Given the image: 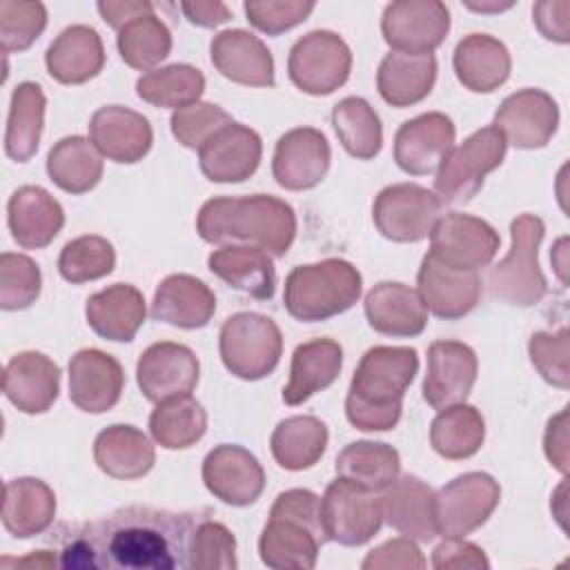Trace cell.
<instances>
[{
  "label": "cell",
  "instance_id": "39",
  "mask_svg": "<svg viewBox=\"0 0 570 570\" xmlns=\"http://www.w3.org/2000/svg\"><path fill=\"white\" fill-rule=\"evenodd\" d=\"M330 434L327 425L316 416H289L281 421L269 439L274 461L289 472H301L321 461Z\"/></svg>",
  "mask_w": 570,
  "mask_h": 570
},
{
  "label": "cell",
  "instance_id": "59",
  "mask_svg": "<svg viewBox=\"0 0 570 570\" xmlns=\"http://www.w3.org/2000/svg\"><path fill=\"white\" fill-rule=\"evenodd\" d=\"M96 9H98L100 18L116 31H120L127 22H131L140 16L154 13V4L142 2V0H100L96 4Z\"/></svg>",
  "mask_w": 570,
  "mask_h": 570
},
{
  "label": "cell",
  "instance_id": "26",
  "mask_svg": "<svg viewBox=\"0 0 570 570\" xmlns=\"http://www.w3.org/2000/svg\"><path fill=\"white\" fill-rule=\"evenodd\" d=\"M2 392L20 412L42 414L58 399L60 370L42 352H20L4 365Z\"/></svg>",
  "mask_w": 570,
  "mask_h": 570
},
{
  "label": "cell",
  "instance_id": "20",
  "mask_svg": "<svg viewBox=\"0 0 570 570\" xmlns=\"http://www.w3.org/2000/svg\"><path fill=\"white\" fill-rule=\"evenodd\" d=\"M456 129L450 116L428 111L405 120L394 136V160L410 176L436 171L441 160L454 147Z\"/></svg>",
  "mask_w": 570,
  "mask_h": 570
},
{
  "label": "cell",
  "instance_id": "48",
  "mask_svg": "<svg viewBox=\"0 0 570 570\" xmlns=\"http://www.w3.org/2000/svg\"><path fill=\"white\" fill-rule=\"evenodd\" d=\"M114 245L96 234H85L69 240L58 256V272L67 283H87L114 272Z\"/></svg>",
  "mask_w": 570,
  "mask_h": 570
},
{
  "label": "cell",
  "instance_id": "40",
  "mask_svg": "<svg viewBox=\"0 0 570 570\" xmlns=\"http://www.w3.org/2000/svg\"><path fill=\"white\" fill-rule=\"evenodd\" d=\"M47 98L38 82H20L11 94L7 131H4V154L16 163H27L40 145L45 127Z\"/></svg>",
  "mask_w": 570,
  "mask_h": 570
},
{
  "label": "cell",
  "instance_id": "61",
  "mask_svg": "<svg viewBox=\"0 0 570 570\" xmlns=\"http://www.w3.org/2000/svg\"><path fill=\"white\" fill-rule=\"evenodd\" d=\"M463 4H465L470 11H479V13H499V11L510 9L514 2H510V0H505V2H499V0H481V2L465 0Z\"/></svg>",
  "mask_w": 570,
  "mask_h": 570
},
{
  "label": "cell",
  "instance_id": "54",
  "mask_svg": "<svg viewBox=\"0 0 570 570\" xmlns=\"http://www.w3.org/2000/svg\"><path fill=\"white\" fill-rule=\"evenodd\" d=\"M247 20L267 36H281L283 31L305 22L316 9L305 0H247L243 4Z\"/></svg>",
  "mask_w": 570,
  "mask_h": 570
},
{
  "label": "cell",
  "instance_id": "47",
  "mask_svg": "<svg viewBox=\"0 0 570 570\" xmlns=\"http://www.w3.org/2000/svg\"><path fill=\"white\" fill-rule=\"evenodd\" d=\"M116 45L125 65L138 71H154L171 51V31L158 16L149 13L127 22L118 31Z\"/></svg>",
  "mask_w": 570,
  "mask_h": 570
},
{
  "label": "cell",
  "instance_id": "49",
  "mask_svg": "<svg viewBox=\"0 0 570 570\" xmlns=\"http://www.w3.org/2000/svg\"><path fill=\"white\" fill-rule=\"evenodd\" d=\"M236 566V539L232 530L214 519L198 517L189 537L187 568L232 570Z\"/></svg>",
  "mask_w": 570,
  "mask_h": 570
},
{
  "label": "cell",
  "instance_id": "58",
  "mask_svg": "<svg viewBox=\"0 0 570 570\" xmlns=\"http://www.w3.org/2000/svg\"><path fill=\"white\" fill-rule=\"evenodd\" d=\"M543 450L550 461L561 474L568 472V410L563 407L557 416L548 421L543 434Z\"/></svg>",
  "mask_w": 570,
  "mask_h": 570
},
{
  "label": "cell",
  "instance_id": "29",
  "mask_svg": "<svg viewBox=\"0 0 570 570\" xmlns=\"http://www.w3.org/2000/svg\"><path fill=\"white\" fill-rule=\"evenodd\" d=\"M365 318L370 327L385 336H419L428 325V307L419 289L383 281L365 296Z\"/></svg>",
  "mask_w": 570,
  "mask_h": 570
},
{
  "label": "cell",
  "instance_id": "23",
  "mask_svg": "<svg viewBox=\"0 0 570 570\" xmlns=\"http://www.w3.org/2000/svg\"><path fill=\"white\" fill-rule=\"evenodd\" d=\"M89 140L105 158L122 165H134L149 154L154 131L142 114L129 107L107 105L91 116Z\"/></svg>",
  "mask_w": 570,
  "mask_h": 570
},
{
  "label": "cell",
  "instance_id": "15",
  "mask_svg": "<svg viewBox=\"0 0 570 570\" xmlns=\"http://www.w3.org/2000/svg\"><path fill=\"white\" fill-rule=\"evenodd\" d=\"M200 363L191 347L174 341L149 345L136 363V381L145 399L165 403L189 396L198 383Z\"/></svg>",
  "mask_w": 570,
  "mask_h": 570
},
{
  "label": "cell",
  "instance_id": "24",
  "mask_svg": "<svg viewBox=\"0 0 570 570\" xmlns=\"http://www.w3.org/2000/svg\"><path fill=\"white\" fill-rule=\"evenodd\" d=\"M212 65L216 71L245 87H274V58L267 45L245 31L227 29L214 36L209 45Z\"/></svg>",
  "mask_w": 570,
  "mask_h": 570
},
{
  "label": "cell",
  "instance_id": "36",
  "mask_svg": "<svg viewBox=\"0 0 570 570\" xmlns=\"http://www.w3.org/2000/svg\"><path fill=\"white\" fill-rule=\"evenodd\" d=\"M207 267L223 283L256 301H269L274 296L276 269L272 256L263 249L227 245L207 256Z\"/></svg>",
  "mask_w": 570,
  "mask_h": 570
},
{
  "label": "cell",
  "instance_id": "1",
  "mask_svg": "<svg viewBox=\"0 0 570 570\" xmlns=\"http://www.w3.org/2000/svg\"><path fill=\"white\" fill-rule=\"evenodd\" d=\"M198 514L127 505L73 528L62 541V568L176 570L187 568Z\"/></svg>",
  "mask_w": 570,
  "mask_h": 570
},
{
  "label": "cell",
  "instance_id": "9",
  "mask_svg": "<svg viewBox=\"0 0 570 570\" xmlns=\"http://www.w3.org/2000/svg\"><path fill=\"white\" fill-rule=\"evenodd\" d=\"M352 71L347 42L327 29H314L289 49V80L309 96H330L343 87Z\"/></svg>",
  "mask_w": 570,
  "mask_h": 570
},
{
  "label": "cell",
  "instance_id": "25",
  "mask_svg": "<svg viewBox=\"0 0 570 570\" xmlns=\"http://www.w3.org/2000/svg\"><path fill=\"white\" fill-rule=\"evenodd\" d=\"M416 283L428 312L445 321L468 316L476 307L483 289L476 272L450 269L430 254H425L421 261Z\"/></svg>",
  "mask_w": 570,
  "mask_h": 570
},
{
  "label": "cell",
  "instance_id": "5",
  "mask_svg": "<svg viewBox=\"0 0 570 570\" xmlns=\"http://www.w3.org/2000/svg\"><path fill=\"white\" fill-rule=\"evenodd\" d=\"M363 289L361 272L345 258H325L294 267L285 278L283 303L292 318L318 323L356 305Z\"/></svg>",
  "mask_w": 570,
  "mask_h": 570
},
{
  "label": "cell",
  "instance_id": "10",
  "mask_svg": "<svg viewBox=\"0 0 570 570\" xmlns=\"http://www.w3.org/2000/svg\"><path fill=\"white\" fill-rule=\"evenodd\" d=\"M501 488L488 472H465L434 492L436 528L443 539H461L479 530L497 510Z\"/></svg>",
  "mask_w": 570,
  "mask_h": 570
},
{
  "label": "cell",
  "instance_id": "18",
  "mask_svg": "<svg viewBox=\"0 0 570 570\" xmlns=\"http://www.w3.org/2000/svg\"><path fill=\"white\" fill-rule=\"evenodd\" d=\"M332 160V149L325 134L316 127H296L285 131L274 149V180L289 191L316 187Z\"/></svg>",
  "mask_w": 570,
  "mask_h": 570
},
{
  "label": "cell",
  "instance_id": "6",
  "mask_svg": "<svg viewBox=\"0 0 570 570\" xmlns=\"http://www.w3.org/2000/svg\"><path fill=\"white\" fill-rule=\"evenodd\" d=\"M546 225L534 214H519L510 223V249L488 269V292L508 305L530 307L541 303L548 292L546 276L539 265V245Z\"/></svg>",
  "mask_w": 570,
  "mask_h": 570
},
{
  "label": "cell",
  "instance_id": "60",
  "mask_svg": "<svg viewBox=\"0 0 570 570\" xmlns=\"http://www.w3.org/2000/svg\"><path fill=\"white\" fill-rule=\"evenodd\" d=\"M180 11L185 13V18L196 24V27H205V29H214L223 22H227L232 18V11L225 2L212 0V2H180Z\"/></svg>",
  "mask_w": 570,
  "mask_h": 570
},
{
  "label": "cell",
  "instance_id": "34",
  "mask_svg": "<svg viewBox=\"0 0 570 570\" xmlns=\"http://www.w3.org/2000/svg\"><path fill=\"white\" fill-rule=\"evenodd\" d=\"M343 367V347L334 338H312L292 354L289 383L283 387L287 405H301L316 392L330 387Z\"/></svg>",
  "mask_w": 570,
  "mask_h": 570
},
{
  "label": "cell",
  "instance_id": "43",
  "mask_svg": "<svg viewBox=\"0 0 570 570\" xmlns=\"http://www.w3.org/2000/svg\"><path fill=\"white\" fill-rule=\"evenodd\" d=\"M336 474L372 492H383L401 472L399 452L383 441H354L336 456Z\"/></svg>",
  "mask_w": 570,
  "mask_h": 570
},
{
  "label": "cell",
  "instance_id": "27",
  "mask_svg": "<svg viewBox=\"0 0 570 570\" xmlns=\"http://www.w3.org/2000/svg\"><path fill=\"white\" fill-rule=\"evenodd\" d=\"M7 223L13 240L24 249L47 247L65 225L62 205L42 187H18L7 203Z\"/></svg>",
  "mask_w": 570,
  "mask_h": 570
},
{
  "label": "cell",
  "instance_id": "16",
  "mask_svg": "<svg viewBox=\"0 0 570 570\" xmlns=\"http://www.w3.org/2000/svg\"><path fill=\"white\" fill-rule=\"evenodd\" d=\"M494 127L517 149H541L559 127L557 100L543 89H519L499 105Z\"/></svg>",
  "mask_w": 570,
  "mask_h": 570
},
{
  "label": "cell",
  "instance_id": "50",
  "mask_svg": "<svg viewBox=\"0 0 570 570\" xmlns=\"http://www.w3.org/2000/svg\"><path fill=\"white\" fill-rule=\"evenodd\" d=\"M47 27L42 2L0 0V47L2 53L24 51Z\"/></svg>",
  "mask_w": 570,
  "mask_h": 570
},
{
  "label": "cell",
  "instance_id": "17",
  "mask_svg": "<svg viewBox=\"0 0 570 570\" xmlns=\"http://www.w3.org/2000/svg\"><path fill=\"white\" fill-rule=\"evenodd\" d=\"M203 483L223 503L245 508L263 494L265 472L247 448L223 443L203 459Z\"/></svg>",
  "mask_w": 570,
  "mask_h": 570
},
{
  "label": "cell",
  "instance_id": "13",
  "mask_svg": "<svg viewBox=\"0 0 570 570\" xmlns=\"http://www.w3.org/2000/svg\"><path fill=\"white\" fill-rule=\"evenodd\" d=\"M501 238L483 218L450 212L436 220L430 234V256L459 272L488 267L497 256Z\"/></svg>",
  "mask_w": 570,
  "mask_h": 570
},
{
  "label": "cell",
  "instance_id": "12",
  "mask_svg": "<svg viewBox=\"0 0 570 570\" xmlns=\"http://www.w3.org/2000/svg\"><path fill=\"white\" fill-rule=\"evenodd\" d=\"M443 203L434 191L416 183H396L379 191L372 218L381 236L394 243H419L432 234Z\"/></svg>",
  "mask_w": 570,
  "mask_h": 570
},
{
  "label": "cell",
  "instance_id": "42",
  "mask_svg": "<svg viewBox=\"0 0 570 570\" xmlns=\"http://www.w3.org/2000/svg\"><path fill=\"white\" fill-rule=\"evenodd\" d=\"M485 441V421L474 405L456 403L439 410L430 425L432 450L448 461L474 456Z\"/></svg>",
  "mask_w": 570,
  "mask_h": 570
},
{
  "label": "cell",
  "instance_id": "19",
  "mask_svg": "<svg viewBox=\"0 0 570 570\" xmlns=\"http://www.w3.org/2000/svg\"><path fill=\"white\" fill-rule=\"evenodd\" d=\"M479 361L474 350L461 341H434L428 347L423 399L434 410L465 403L474 387Z\"/></svg>",
  "mask_w": 570,
  "mask_h": 570
},
{
  "label": "cell",
  "instance_id": "3",
  "mask_svg": "<svg viewBox=\"0 0 570 570\" xmlns=\"http://www.w3.org/2000/svg\"><path fill=\"white\" fill-rule=\"evenodd\" d=\"M419 372L414 347H370L352 376L345 396L347 421L363 432L392 430L403 410V396Z\"/></svg>",
  "mask_w": 570,
  "mask_h": 570
},
{
  "label": "cell",
  "instance_id": "35",
  "mask_svg": "<svg viewBox=\"0 0 570 570\" xmlns=\"http://www.w3.org/2000/svg\"><path fill=\"white\" fill-rule=\"evenodd\" d=\"M56 517L53 490L33 476H20L4 483L2 525L16 539L42 534Z\"/></svg>",
  "mask_w": 570,
  "mask_h": 570
},
{
  "label": "cell",
  "instance_id": "21",
  "mask_svg": "<svg viewBox=\"0 0 570 570\" xmlns=\"http://www.w3.org/2000/svg\"><path fill=\"white\" fill-rule=\"evenodd\" d=\"M263 158L261 136L240 122L218 129L200 149V171L212 183H243L258 169Z\"/></svg>",
  "mask_w": 570,
  "mask_h": 570
},
{
  "label": "cell",
  "instance_id": "30",
  "mask_svg": "<svg viewBox=\"0 0 570 570\" xmlns=\"http://www.w3.org/2000/svg\"><path fill=\"white\" fill-rule=\"evenodd\" d=\"M216 312V296L191 274H171L154 292L151 316L180 330L205 327Z\"/></svg>",
  "mask_w": 570,
  "mask_h": 570
},
{
  "label": "cell",
  "instance_id": "28",
  "mask_svg": "<svg viewBox=\"0 0 570 570\" xmlns=\"http://www.w3.org/2000/svg\"><path fill=\"white\" fill-rule=\"evenodd\" d=\"M381 510L383 521L403 537L416 541H432L439 537L434 490L414 474L396 476V481L383 490Z\"/></svg>",
  "mask_w": 570,
  "mask_h": 570
},
{
  "label": "cell",
  "instance_id": "41",
  "mask_svg": "<svg viewBox=\"0 0 570 570\" xmlns=\"http://www.w3.org/2000/svg\"><path fill=\"white\" fill-rule=\"evenodd\" d=\"M47 174L67 194H85L102 178V154L85 136L60 138L47 154Z\"/></svg>",
  "mask_w": 570,
  "mask_h": 570
},
{
  "label": "cell",
  "instance_id": "44",
  "mask_svg": "<svg viewBox=\"0 0 570 570\" xmlns=\"http://www.w3.org/2000/svg\"><path fill=\"white\" fill-rule=\"evenodd\" d=\"M332 125L343 149L358 158L370 160L383 147V127L374 107L358 96L338 100L332 109Z\"/></svg>",
  "mask_w": 570,
  "mask_h": 570
},
{
  "label": "cell",
  "instance_id": "2",
  "mask_svg": "<svg viewBox=\"0 0 570 570\" xmlns=\"http://www.w3.org/2000/svg\"><path fill=\"white\" fill-rule=\"evenodd\" d=\"M196 232L212 245H245L285 256L296 238V214L289 203L269 194L216 196L203 203Z\"/></svg>",
  "mask_w": 570,
  "mask_h": 570
},
{
  "label": "cell",
  "instance_id": "38",
  "mask_svg": "<svg viewBox=\"0 0 570 570\" xmlns=\"http://www.w3.org/2000/svg\"><path fill=\"white\" fill-rule=\"evenodd\" d=\"M436 80V58L410 56L401 51H390L376 71V89L381 98L392 107H412L421 102L434 87Z\"/></svg>",
  "mask_w": 570,
  "mask_h": 570
},
{
  "label": "cell",
  "instance_id": "4",
  "mask_svg": "<svg viewBox=\"0 0 570 570\" xmlns=\"http://www.w3.org/2000/svg\"><path fill=\"white\" fill-rule=\"evenodd\" d=\"M327 541L321 521V497L294 488L281 492L258 537V554L267 568L312 570Z\"/></svg>",
  "mask_w": 570,
  "mask_h": 570
},
{
  "label": "cell",
  "instance_id": "56",
  "mask_svg": "<svg viewBox=\"0 0 570 570\" xmlns=\"http://www.w3.org/2000/svg\"><path fill=\"white\" fill-rule=\"evenodd\" d=\"M432 566L436 570H445V568H472V570L483 568L485 570L490 568V561L476 543L465 541V537H461V539H443L432 552Z\"/></svg>",
  "mask_w": 570,
  "mask_h": 570
},
{
  "label": "cell",
  "instance_id": "8",
  "mask_svg": "<svg viewBox=\"0 0 570 570\" xmlns=\"http://www.w3.org/2000/svg\"><path fill=\"white\" fill-rule=\"evenodd\" d=\"M508 142L503 134L488 125L470 134L461 145L452 147L436 167L434 194L443 205H463L472 200L490 171L505 158Z\"/></svg>",
  "mask_w": 570,
  "mask_h": 570
},
{
  "label": "cell",
  "instance_id": "51",
  "mask_svg": "<svg viewBox=\"0 0 570 570\" xmlns=\"http://www.w3.org/2000/svg\"><path fill=\"white\" fill-rule=\"evenodd\" d=\"M42 274L36 261L24 254L4 252L0 256V307L7 312L24 309L40 296Z\"/></svg>",
  "mask_w": 570,
  "mask_h": 570
},
{
  "label": "cell",
  "instance_id": "55",
  "mask_svg": "<svg viewBox=\"0 0 570 570\" xmlns=\"http://www.w3.org/2000/svg\"><path fill=\"white\" fill-rule=\"evenodd\" d=\"M423 566H425V559H423L419 546L414 543V539H410V537H396V539L381 543L379 548L370 550L361 563L363 570H390V568L412 570V568H423Z\"/></svg>",
  "mask_w": 570,
  "mask_h": 570
},
{
  "label": "cell",
  "instance_id": "7",
  "mask_svg": "<svg viewBox=\"0 0 570 570\" xmlns=\"http://www.w3.org/2000/svg\"><path fill=\"white\" fill-rule=\"evenodd\" d=\"M218 352L229 374L243 381H261L276 370L283 354V336L269 316L236 312L220 327Z\"/></svg>",
  "mask_w": 570,
  "mask_h": 570
},
{
  "label": "cell",
  "instance_id": "31",
  "mask_svg": "<svg viewBox=\"0 0 570 570\" xmlns=\"http://www.w3.org/2000/svg\"><path fill=\"white\" fill-rule=\"evenodd\" d=\"M47 71L62 85H82L105 67L100 33L89 24H71L58 33L45 53Z\"/></svg>",
  "mask_w": 570,
  "mask_h": 570
},
{
  "label": "cell",
  "instance_id": "46",
  "mask_svg": "<svg viewBox=\"0 0 570 570\" xmlns=\"http://www.w3.org/2000/svg\"><path fill=\"white\" fill-rule=\"evenodd\" d=\"M203 91H205L203 71L185 62L147 71L136 82V94L140 100L154 107H169L174 111L198 102Z\"/></svg>",
  "mask_w": 570,
  "mask_h": 570
},
{
  "label": "cell",
  "instance_id": "57",
  "mask_svg": "<svg viewBox=\"0 0 570 570\" xmlns=\"http://www.w3.org/2000/svg\"><path fill=\"white\" fill-rule=\"evenodd\" d=\"M532 20L546 40L566 45L570 42V2L543 0L532 7Z\"/></svg>",
  "mask_w": 570,
  "mask_h": 570
},
{
  "label": "cell",
  "instance_id": "37",
  "mask_svg": "<svg viewBox=\"0 0 570 570\" xmlns=\"http://www.w3.org/2000/svg\"><path fill=\"white\" fill-rule=\"evenodd\" d=\"M96 465L114 479L131 481L145 476L156 461V452L147 434L134 425H109L94 441Z\"/></svg>",
  "mask_w": 570,
  "mask_h": 570
},
{
  "label": "cell",
  "instance_id": "14",
  "mask_svg": "<svg viewBox=\"0 0 570 570\" xmlns=\"http://www.w3.org/2000/svg\"><path fill=\"white\" fill-rule=\"evenodd\" d=\"M450 31V11L439 0L390 2L381 18L383 40L392 51L428 56L443 45Z\"/></svg>",
  "mask_w": 570,
  "mask_h": 570
},
{
  "label": "cell",
  "instance_id": "53",
  "mask_svg": "<svg viewBox=\"0 0 570 570\" xmlns=\"http://www.w3.org/2000/svg\"><path fill=\"white\" fill-rule=\"evenodd\" d=\"M530 361L541 379L559 390H568L570 385V332L561 327L559 332H534L528 343Z\"/></svg>",
  "mask_w": 570,
  "mask_h": 570
},
{
  "label": "cell",
  "instance_id": "22",
  "mask_svg": "<svg viewBox=\"0 0 570 570\" xmlns=\"http://www.w3.org/2000/svg\"><path fill=\"white\" fill-rule=\"evenodd\" d=\"M125 372L122 365L102 350H80L69 361V399L89 414L111 410L122 394Z\"/></svg>",
  "mask_w": 570,
  "mask_h": 570
},
{
  "label": "cell",
  "instance_id": "11",
  "mask_svg": "<svg viewBox=\"0 0 570 570\" xmlns=\"http://www.w3.org/2000/svg\"><path fill=\"white\" fill-rule=\"evenodd\" d=\"M321 521L327 541L341 546H363L381 530V497L354 481L338 476L321 497Z\"/></svg>",
  "mask_w": 570,
  "mask_h": 570
},
{
  "label": "cell",
  "instance_id": "45",
  "mask_svg": "<svg viewBox=\"0 0 570 570\" xmlns=\"http://www.w3.org/2000/svg\"><path fill=\"white\" fill-rule=\"evenodd\" d=\"M207 430L205 407L189 394L156 403L149 416L151 439L165 450H185L196 445Z\"/></svg>",
  "mask_w": 570,
  "mask_h": 570
},
{
  "label": "cell",
  "instance_id": "32",
  "mask_svg": "<svg viewBox=\"0 0 570 570\" xmlns=\"http://www.w3.org/2000/svg\"><path fill=\"white\" fill-rule=\"evenodd\" d=\"M85 316L98 336L116 343H129L142 327L147 307L138 287L116 283L87 298Z\"/></svg>",
  "mask_w": 570,
  "mask_h": 570
},
{
  "label": "cell",
  "instance_id": "33",
  "mask_svg": "<svg viewBox=\"0 0 570 570\" xmlns=\"http://www.w3.org/2000/svg\"><path fill=\"white\" fill-rule=\"evenodd\" d=\"M459 82L474 94L499 89L512 69L508 47L490 33H470L456 42L452 56Z\"/></svg>",
  "mask_w": 570,
  "mask_h": 570
},
{
  "label": "cell",
  "instance_id": "52",
  "mask_svg": "<svg viewBox=\"0 0 570 570\" xmlns=\"http://www.w3.org/2000/svg\"><path fill=\"white\" fill-rule=\"evenodd\" d=\"M229 122L234 120L225 109L203 100L176 109L169 118L174 138L187 149H200L218 129L227 127Z\"/></svg>",
  "mask_w": 570,
  "mask_h": 570
}]
</instances>
